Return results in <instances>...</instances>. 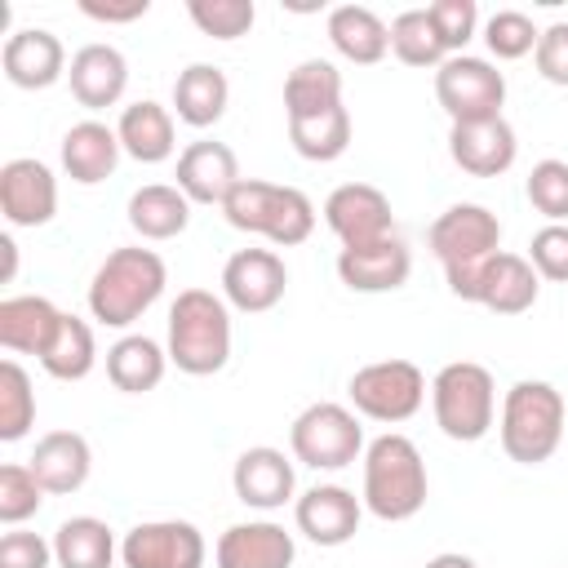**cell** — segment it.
I'll return each mask as SVG.
<instances>
[{"label": "cell", "mask_w": 568, "mask_h": 568, "mask_svg": "<svg viewBox=\"0 0 568 568\" xmlns=\"http://www.w3.org/2000/svg\"><path fill=\"white\" fill-rule=\"evenodd\" d=\"M497 435H501V453L510 462H519V466L550 462L564 439V395L537 377L515 382L501 399Z\"/></svg>", "instance_id": "cell-5"}, {"label": "cell", "mask_w": 568, "mask_h": 568, "mask_svg": "<svg viewBox=\"0 0 568 568\" xmlns=\"http://www.w3.org/2000/svg\"><path fill=\"white\" fill-rule=\"evenodd\" d=\"M0 67L9 75V84L18 89H49L67 75V49L53 31L44 27H22L4 40L0 49Z\"/></svg>", "instance_id": "cell-21"}, {"label": "cell", "mask_w": 568, "mask_h": 568, "mask_svg": "<svg viewBox=\"0 0 568 568\" xmlns=\"http://www.w3.org/2000/svg\"><path fill=\"white\" fill-rule=\"evenodd\" d=\"M120 555L115 532L93 515H71L53 532V564L58 568H111Z\"/></svg>", "instance_id": "cell-32"}, {"label": "cell", "mask_w": 568, "mask_h": 568, "mask_svg": "<svg viewBox=\"0 0 568 568\" xmlns=\"http://www.w3.org/2000/svg\"><path fill=\"white\" fill-rule=\"evenodd\" d=\"M288 142L302 160L328 164L351 146V111L333 106V111H320V115H306V120H288Z\"/></svg>", "instance_id": "cell-35"}, {"label": "cell", "mask_w": 568, "mask_h": 568, "mask_svg": "<svg viewBox=\"0 0 568 568\" xmlns=\"http://www.w3.org/2000/svg\"><path fill=\"white\" fill-rule=\"evenodd\" d=\"M115 133H120L124 155H133L138 164H160V160H169L173 146H178V142H173V115H169V106H160V102H151V98L129 102V106L120 111Z\"/></svg>", "instance_id": "cell-30"}, {"label": "cell", "mask_w": 568, "mask_h": 568, "mask_svg": "<svg viewBox=\"0 0 568 568\" xmlns=\"http://www.w3.org/2000/svg\"><path fill=\"white\" fill-rule=\"evenodd\" d=\"M53 564V541H44L40 532L13 528L0 537V568H49Z\"/></svg>", "instance_id": "cell-44"}, {"label": "cell", "mask_w": 568, "mask_h": 568, "mask_svg": "<svg viewBox=\"0 0 568 568\" xmlns=\"http://www.w3.org/2000/svg\"><path fill=\"white\" fill-rule=\"evenodd\" d=\"M213 559H217V568H293L297 546L284 524L248 519V524H231L217 537Z\"/></svg>", "instance_id": "cell-19"}, {"label": "cell", "mask_w": 568, "mask_h": 568, "mask_svg": "<svg viewBox=\"0 0 568 568\" xmlns=\"http://www.w3.org/2000/svg\"><path fill=\"white\" fill-rule=\"evenodd\" d=\"M537 288H541V275L532 271V262L524 253H493L488 266L479 271V284H475V306L493 311V315H524L537 306Z\"/></svg>", "instance_id": "cell-23"}, {"label": "cell", "mask_w": 568, "mask_h": 568, "mask_svg": "<svg viewBox=\"0 0 568 568\" xmlns=\"http://www.w3.org/2000/svg\"><path fill=\"white\" fill-rule=\"evenodd\" d=\"M27 466L36 470V479L44 484V493H80L89 470H93V448L80 430H49L36 439V453L27 457Z\"/></svg>", "instance_id": "cell-24"}, {"label": "cell", "mask_w": 568, "mask_h": 568, "mask_svg": "<svg viewBox=\"0 0 568 568\" xmlns=\"http://www.w3.org/2000/svg\"><path fill=\"white\" fill-rule=\"evenodd\" d=\"M426 13H430V22H435V31H439L448 53H462L470 44L475 27H479L475 0H435V4H426Z\"/></svg>", "instance_id": "cell-43"}, {"label": "cell", "mask_w": 568, "mask_h": 568, "mask_svg": "<svg viewBox=\"0 0 568 568\" xmlns=\"http://www.w3.org/2000/svg\"><path fill=\"white\" fill-rule=\"evenodd\" d=\"M528 200L546 222H568V164L564 160H541L528 173Z\"/></svg>", "instance_id": "cell-41"}, {"label": "cell", "mask_w": 568, "mask_h": 568, "mask_svg": "<svg viewBox=\"0 0 568 568\" xmlns=\"http://www.w3.org/2000/svg\"><path fill=\"white\" fill-rule=\"evenodd\" d=\"M186 13H191V22H195L204 36H213V40H240V36H248L253 22H257L253 0H191Z\"/></svg>", "instance_id": "cell-38"}, {"label": "cell", "mask_w": 568, "mask_h": 568, "mask_svg": "<svg viewBox=\"0 0 568 568\" xmlns=\"http://www.w3.org/2000/svg\"><path fill=\"white\" fill-rule=\"evenodd\" d=\"M426 568H479V564L470 555H462V550H444V555H430Z\"/></svg>", "instance_id": "cell-47"}, {"label": "cell", "mask_w": 568, "mask_h": 568, "mask_svg": "<svg viewBox=\"0 0 568 568\" xmlns=\"http://www.w3.org/2000/svg\"><path fill=\"white\" fill-rule=\"evenodd\" d=\"M284 288H288V266L275 248H240L222 266V297L244 315H262L280 306Z\"/></svg>", "instance_id": "cell-13"}, {"label": "cell", "mask_w": 568, "mask_h": 568, "mask_svg": "<svg viewBox=\"0 0 568 568\" xmlns=\"http://www.w3.org/2000/svg\"><path fill=\"white\" fill-rule=\"evenodd\" d=\"M44 501V484L36 479V470L27 462H9L0 466V524L18 528L22 519H31Z\"/></svg>", "instance_id": "cell-39"}, {"label": "cell", "mask_w": 568, "mask_h": 568, "mask_svg": "<svg viewBox=\"0 0 568 568\" xmlns=\"http://www.w3.org/2000/svg\"><path fill=\"white\" fill-rule=\"evenodd\" d=\"M204 532L191 519H146L120 541L124 568H204Z\"/></svg>", "instance_id": "cell-11"}, {"label": "cell", "mask_w": 568, "mask_h": 568, "mask_svg": "<svg viewBox=\"0 0 568 568\" xmlns=\"http://www.w3.org/2000/svg\"><path fill=\"white\" fill-rule=\"evenodd\" d=\"M164 368H169V351L146 333H129L106 351V377L124 395L155 390L164 382Z\"/></svg>", "instance_id": "cell-29"}, {"label": "cell", "mask_w": 568, "mask_h": 568, "mask_svg": "<svg viewBox=\"0 0 568 568\" xmlns=\"http://www.w3.org/2000/svg\"><path fill=\"white\" fill-rule=\"evenodd\" d=\"M342 106V71L324 58H306L288 71L284 80V115L288 120H306L320 111Z\"/></svg>", "instance_id": "cell-33"}, {"label": "cell", "mask_w": 568, "mask_h": 568, "mask_svg": "<svg viewBox=\"0 0 568 568\" xmlns=\"http://www.w3.org/2000/svg\"><path fill=\"white\" fill-rule=\"evenodd\" d=\"M222 213L235 231L262 235L280 248H293V244L311 240V231H315V204L297 186H280V182H262V178H240V186L226 195Z\"/></svg>", "instance_id": "cell-6"}, {"label": "cell", "mask_w": 568, "mask_h": 568, "mask_svg": "<svg viewBox=\"0 0 568 568\" xmlns=\"http://www.w3.org/2000/svg\"><path fill=\"white\" fill-rule=\"evenodd\" d=\"M0 253H4V275H0V280L9 284V280H13V271H18V244L4 235V240H0Z\"/></svg>", "instance_id": "cell-48"}, {"label": "cell", "mask_w": 568, "mask_h": 568, "mask_svg": "<svg viewBox=\"0 0 568 568\" xmlns=\"http://www.w3.org/2000/svg\"><path fill=\"white\" fill-rule=\"evenodd\" d=\"M293 519H297V532L302 537H311L315 546H328L333 550V546H346L359 532L364 497H355L342 484H315V488H306L293 501Z\"/></svg>", "instance_id": "cell-15"}, {"label": "cell", "mask_w": 568, "mask_h": 568, "mask_svg": "<svg viewBox=\"0 0 568 568\" xmlns=\"http://www.w3.org/2000/svg\"><path fill=\"white\" fill-rule=\"evenodd\" d=\"M0 213L9 226H44L58 213V178L49 164L18 155L0 169Z\"/></svg>", "instance_id": "cell-14"}, {"label": "cell", "mask_w": 568, "mask_h": 568, "mask_svg": "<svg viewBox=\"0 0 568 568\" xmlns=\"http://www.w3.org/2000/svg\"><path fill=\"white\" fill-rule=\"evenodd\" d=\"M426 244L444 266L448 293L470 302L475 284H479V271L488 266L493 253H501V222L484 204H453L430 222Z\"/></svg>", "instance_id": "cell-3"}, {"label": "cell", "mask_w": 568, "mask_h": 568, "mask_svg": "<svg viewBox=\"0 0 568 568\" xmlns=\"http://www.w3.org/2000/svg\"><path fill=\"white\" fill-rule=\"evenodd\" d=\"M346 395H351V408L368 422H408L422 399H426V377L413 359H377V364H364L351 373L346 382Z\"/></svg>", "instance_id": "cell-9"}, {"label": "cell", "mask_w": 568, "mask_h": 568, "mask_svg": "<svg viewBox=\"0 0 568 568\" xmlns=\"http://www.w3.org/2000/svg\"><path fill=\"white\" fill-rule=\"evenodd\" d=\"M231 359V311L209 288H182L169 306V364L186 377H213Z\"/></svg>", "instance_id": "cell-4"}, {"label": "cell", "mask_w": 568, "mask_h": 568, "mask_svg": "<svg viewBox=\"0 0 568 568\" xmlns=\"http://www.w3.org/2000/svg\"><path fill=\"white\" fill-rule=\"evenodd\" d=\"M191 204H226V195L240 186V160L226 142L200 138L178 155V182H173Z\"/></svg>", "instance_id": "cell-17"}, {"label": "cell", "mask_w": 568, "mask_h": 568, "mask_svg": "<svg viewBox=\"0 0 568 568\" xmlns=\"http://www.w3.org/2000/svg\"><path fill=\"white\" fill-rule=\"evenodd\" d=\"M324 222L342 240V248H359V244H377V240L395 235L390 200L373 182H342L337 191H328Z\"/></svg>", "instance_id": "cell-12"}, {"label": "cell", "mask_w": 568, "mask_h": 568, "mask_svg": "<svg viewBox=\"0 0 568 568\" xmlns=\"http://www.w3.org/2000/svg\"><path fill=\"white\" fill-rule=\"evenodd\" d=\"M288 448L311 470H342L364 453V426L346 404H306L288 426Z\"/></svg>", "instance_id": "cell-8"}, {"label": "cell", "mask_w": 568, "mask_h": 568, "mask_svg": "<svg viewBox=\"0 0 568 568\" xmlns=\"http://www.w3.org/2000/svg\"><path fill=\"white\" fill-rule=\"evenodd\" d=\"M191 222V200L169 182H146L129 195V226L142 240H173Z\"/></svg>", "instance_id": "cell-31"}, {"label": "cell", "mask_w": 568, "mask_h": 568, "mask_svg": "<svg viewBox=\"0 0 568 568\" xmlns=\"http://www.w3.org/2000/svg\"><path fill=\"white\" fill-rule=\"evenodd\" d=\"M537 40H541V31H537L532 18L519 13V9H497V13L484 22V44H488V53L501 58V62H515V58L532 53Z\"/></svg>", "instance_id": "cell-40"}, {"label": "cell", "mask_w": 568, "mask_h": 568, "mask_svg": "<svg viewBox=\"0 0 568 568\" xmlns=\"http://www.w3.org/2000/svg\"><path fill=\"white\" fill-rule=\"evenodd\" d=\"M151 9V0H120V4H102V0H80V13L93 22H138Z\"/></svg>", "instance_id": "cell-46"}, {"label": "cell", "mask_w": 568, "mask_h": 568, "mask_svg": "<svg viewBox=\"0 0 568 568\" xmlns=\"http://www.w3.org/2000/svg\"><path fill=\"white\" fill-rule=\"evenodd\" d=\"M435 102L453 124L493 120L506 102V75L475 53H453L444 67H435Z\"/></svg>", "instance_id": "cell-10"}, {"label": "cell", "mask_w": 568, "mask_h": 568, "mask_svg": "<svg viewBox=\"0 0 568 568\" xmlns=\"http://www.w3.org/2000/svg\"><path fill=\"white\" fill-rule=\"evenodd\" d=\"M430 408H435V426L457 439V444H475L493 430L497 417V386L493 373L475 359H453L435 373L430 382Z\"/></svg>", "instance_id": "cell-7"}, {"label": "cell", "mask_w": 568, "mask_h": 568, "mask_svg": "<svg viewBox=\"0 0 568 568\" xmlns=\"http://www.w3.org/2000/svg\"><path fill=\"white\" fill-rule=\"evenodd\" d=\"M448 155L470 178H501L519 155V138H515L506 115L470 120V124L448 129Z\"/></svg>", "instance_id": "cell-16"}, {"label": "cell", "mask_w": 568, "mask_h": 568, "mask_svg": "<svg viewBox=\"0 0 568 568\" xmlns=\"http://www.w3.org/2000/svg\"><path fill=\"white\" fill-rule=\"evenodd\" d=\"M532 62L541 71V80L564 84L568 89V22H550L532 49Z\"/></svg>", "instance_id": "cell-45"}, {"label": "cell", "mask_w": 568, "mask_h": 568, "mask_svg": "<svg viewBox=\"0 0 568 568\" xmlns=\"http://www.w3.org/2000/svg\"><path fill=\"white\" fill-rule=\"evenodd\" d=\"M426 493H430L426 462L408 435L386 430L364 448V510L368 515L386 524H404L426 506Z\"/></svg>", "instance_id": "cell-2"}, {"label": "cell", "mask_w": 568, "mask_h": 568, "mask_svg": "<svg viewBox=\"0 0 568 568\" xmlns=\"http://www.w3.org/2000/svg\"><path fill=\"white\" fill-rule=\"evenodd\" d=\"M120 151H124L120 133L106 129L102 120H80V124H71L62 133V169L80 186L106 182L115 173V164H120Z\"/></svg>", "instance_id": "cell-25"}, {"label": "cell", "mask_w": 568, "mask_h": 568, "mask_svg": "<svg viewBox=\"0 0 568 568\" xmlns=\"http://www.w3.org/2000/svg\"><path fill=\"white\" fill-rule=\"evenodd\" d=\"M226 102H231V84H226L222 67H213V62H191L186 71H178V80H173V111H178L182 124L209 129V124L222 120Z\"/></svg>", "instance_id": "cell-28"}, {"label": "cell", "mask_w": 568, "mask_h": 568, "mask_svg": "<svg viewBox=\"0 0 568 568\" xmlns=\"http://www.w3.org/2000/svg\"><path fill=\"white\" fill-rule=\"evenodd\" d=\"M93 364H98L93 328H89L80 315H67V311H62V324H58V333L49 337V346H44V355H40V368H44L49 377H58V382H80V377L93 373Z\"/></svg>", "instance_id": "cell-34"}, {"label": "cell", "mask_w": 568, "mask_h": 568, "mask_svg": "<svg viewBox=\"0 0 568 568\" xmlns=\"http://www.w3.org/2000/svg\"><path fill=\"white\" fill-rule=\"evenodd\" d=\"M328 40L355 67H373L390 53V27L368 4H337L328 13Z\"/></svg>", "instance_id": "cell-27"}, {"label": "cell", "mask_w": 568, "mask_h": 568, "mask_svg": "<svg viewBox=\"0 0 568 568\" xmlns=\"http://www.w3.org/2000/svg\"><path fill=\"white\" fill-rule=\"evenodd\" d=\"M231 488L244 506L253 510H280L284 501H293V462L271 448V444H257V448H244L235 457V470H231Z\"/></svg>", "instance_id": "cell-20"}, {"label": "cell", "mask_w": 568, "mask_h": 568, "mask_svg": "<svg viewBox=\"0 0 568 568\" xmlns=\"http://www.w3.org/2000/svg\"><path fill=\"white\" fill-rule=\"evenodd\" d=\"M62 311L40 293H18L0 302V346L13 355H44L49 337L58 333Z\"/></svg>", "instance_id": "cell-26"}, {"label": "cell", "mask_w": 568, "mask_h": 568, "mask_svg": "<svg viewBox=\"0 0 568 568\" xmlns=\"http://www.w3.org/2000/svg\"><path fill=\"white\" fill-rule=\"evenodd\" d=\"M36 422V390L18 359L0 364V439L18 444Z\"/></svg>", "instance_id": "cell-37"}, {"label": "cell", "mask_w": 568, "mask_h": 568, "mask_svg": "<svg viewBox=\"0 0 568 568\" xmlns=\"http://www.w3.org/2000/svg\"><path fill=\"white\" fill-rule=\"evenodd\" d=\"M390 53L404 62V67H444L453 53L444 49L435 22L426 9H404L395 22H390Z\"/></svg>", "instance_id": "cell-36"}, {"label": "cell", "mask_w": 568, "mask_h": 568, "mask_svg": "<svg viewBox=\"0 0 568 568\" xmlns=\"http://www.w3.org/2000/svg\"><path fill=\"white\" fill-rule=\"evenodd\" d=\"M164 284H169V266L155 248L142 244L111 248L89 280V315L106 328H129L133 320H142V311L155 306Z\"/></svg>", "instance_id": "cell-1"}, {"label": "cell", "mask_w": 568, "mask_h": 568, "mask_svg": "<svg viewBox=\"0 0 568 568\" xmlns=\"http://www.w3.org/2000/svg\"><path fill=\"white\" fill-rule=\"evenodd\" d=\"M337 275L351 293H395L413 275V253L399 235H386L377 244L342 248L337 253Z\"/></svg>", "instance_id": "cell-18"}, {"label": "cell", "mask_w": 568, "mask_h": 568, "mask_svg": "<svg viewBox=\"0 0 568 568\" xmlns=\"http://www.w3.org/2000/svg\"><path fill=\"white\" fill-rule=\"evenodd\" d=\"M67 84H71V98L89 111H106L124 98L129 89V62L115 44H84L71 53V67H67Z\"/></svg>", "instance_id": "cell-22"}, {"label": "cell", "mask_w": 568, "mask_h": 568, "mask_svg": "<svg viewBox=\"0 0 568 568\" xmlns=\"http://www.w3.org/2000/svg\"><path fill=\"white\" fill-rule=\"evenodd\" d=\"M528 262L541 280L568 284V222H546L528 240Z\"/></svg>", "instance_id": "cell-42"}]
</instances>
